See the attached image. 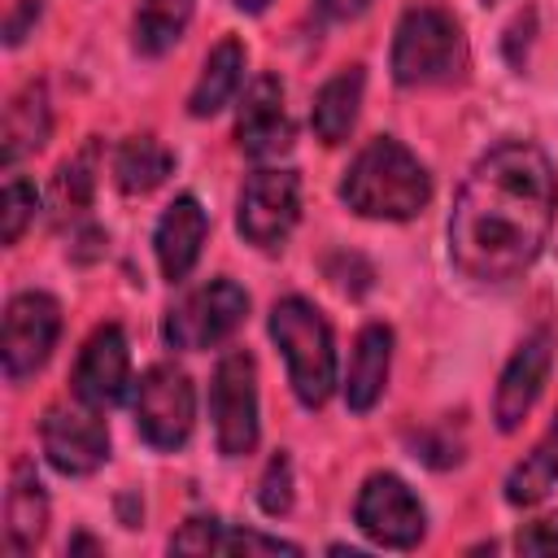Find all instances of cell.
<instances>
[{"instance_id": "23", "label": "cell", "mask_w": 558, "mask_h": 558, "mask_svg": "<svg viewBox=\"0 0 558 558\" xmlns=\"http://www.w3.org/2000/svg\"><path fill=\"white\" fill-rule=\"evenodd\" d=\"M554 484H558V414H554L549 432L532 445V453L506 475V501L510 506H536L541 497H549Z\"/></svg>"}, {"instance_id": "27", "label": "cell", "mask_w": 558, "mask_h": 558, "mask_svg": "<svg viewBox=\"0 0 558 558\" xmlns=\"http://www.w3.org/2000/svg\"><path fill=\"white\" fill-rule=\"evenodd\" d=\"M214 549L218 554H301V545L292 541H279V536H266V532H244V527H227L218 523L214 532Z\"/></svg>"}, {"instance_id": "29", "label": "cell", "mask_w": 558, "mask_h": 558, "mask_svg": "<svg viewBox=\"0 0 558 558\" xmlns=\"http://www.w3.org/2000/svg\"><path fill=\"white\" fill-rule=\"evenodd\" d=\"M514 549H519V554H558V514L519 527Z\"/></svg>"}, {"instance_id": "20", "label": "cell", "mask_w": 558, "mask_h": 558, "mask_svg": "<svg viewBox=\"0 0 558 558\" xmlns=\"http://www.w3.org/2000/svg\"><path fill=\"white\" fill-rule=\"evenodd\" d=\"M240 83H244V44L227 35L209 48V57L201 65V78L187 96V113L192 118H214L240 92Z\"/></svg>"}, {"instance_id": "21", "label": "cell", "mask_w": 558, "mask_h": 558, "mask_svg": "<svg viewBox=\"0 0 558 558\" xmlns=\"http://www.w3.org/2000/svg\"><path fill=\"white\" fill-rule=\"evenodd\" d=\"M170 170H174V153L153 135H131L113 153V183L126 196H144V192L161 187Z\"/></svg>"}, {"instance_id": "11", "label": "cell", "mask_w": 558, "mask_h": 558, "mask_svg": "<svg viewBox=\"0 0 558 558\" xmlns=\"http://www.w3.org/2000/svg\"><path fill=\"white\" fill-rule=\"evenodd\" d=\"M39 445L61 475H92L109 458V427L96 405L74 397V405H52L44 414Z\"/></svg>"}, {"instance_id": "15", "label": "cell", "mask_w": 558, "mask_h": 558, "mask_svg": "<svg viewBox=\"0 0 558 558\" xmlns=\"http://www.w3.org/2000/svg\"><path fill=\"white\" fill-rule=\"evenodd\" d=\"M205 235H209V218H205L201 201L196 196H174L166 205L157 231H153V253H157V266H161V275L170 283H179V279L192 275Z\"/></svg>"}, {"instance_id": "33", "label": "cell", "mask_w": 558, "mask_h": 558, "mask_svg": "<svg viewBox=\"0 0 558 558\" xmlns=\"http://www.w3.org/2000/svg\"><path fill=\"white\" fill-rule=\"evenodd\" d=\"M78 549H100V545H96L92 536H74V541H70V554H78Z\"/></svg>"}, {"instance_id": "7", "label": "cell", "mask_w": 558, "mask_h": 558, "mask_svg": "<svg viewBox=\"0 0 558 558\" xmlns=\"http://www.w3.org/2000/svg\"><path fill=\"white\" fill-rule=\"evenodd\" d=\"M131 410H135V427L140 436L153 445V449H183L187 436H192V423H196V392H192V379L170 366V362H157L140 375L135 384V397H131Z\"/></svg>"}, {"instance_id": "31", "label": "cell", "mask_w": 558, "mask_h": 558, "mask_svg": "<svg viewBox=\"0 0 558 558\" xmlns=\"http://www.w3.org/2000/svg\"><path fill=\"white\" fill-rule=\"evenodd\" d=\"M314 4H318V13L331 17V22H349V17H357V13L366 9V0H314Z\"/></svg>"}, {"instance_id": "3", "label": "cell", "mask_w": 558, "mask_h": 558, "mask_svg": "<svg viewBox=\"0 0 558 558\" xmlns=\"http://www.w3.org/2000/svg\"><path fill=\"white\" fill-rule=\"evenodd\" d=\"M270 340L288 362V384L296 401L318 410L336 388V344L327 318L305 296H283L270 310Z\"/></svg>"}, {"instance_id": "16", "label": "cell", "mask_w": 558, "mask_h": 558, "mask_svg": "<svg viewBox=\"0 0 558 558\" xmlns=\"http://www.w3.org/2000/svg\"><path fill=\"white\" fill-rule=\"evenodd\" d=\"M44 527H48L44 484H39L31 458H17L13 475H9V493H4V549L9 554H31L44 541Z\"/></svg>"}, {"instance_id": "18", "label": "cell", "mask_w": 558, "mask_h": 558, "mask_svg": "<svg viewBox=\"0 0 558 558\" xmlns=\"http://www.w3.org/2000/svg\"><path fill=\"white\" fill-rule=\"evenodd\" d=\"M52 131V109H48V92L44 83H26L9 109H4V126H0V161L4 166H17L26 153L44 148Z\"/></svg>"}, {"instance_id": "2", "label": "cell", "mask_w": 558, "mask_h": 558, "mask_svg": "<svg viewBox=\"0 0 558 558\" xmlns=\"http://www.w3.org/2000/svg\"><path fill=\"white\" fill-rule=\"evenodd\" d=\"M340 201L362 218L405 222L432 201V174L401 140L379 135L349 161L340 179Z\"/></svg>"}, {"instance_id": "22", "label": "cell", "mask_w": 558, "mask_h": 558, "mask_svg": "<svg viewBox=\"0 0 558 558\" xmlns=\"http://www.w3.org/2000/svg\"><path fill=\"white\" fill-rule=\"evenodd\" d=\"M192 9H196V0H140L135 26H131L135 52H140V57H161V52H170V48L183 39V31H187Z\"/></svg>"}, {"instance_id": "26", "label": "cell", "mask_w": 558, "mask_h": 558, "mask_svg": "<svg viewBox=\"0 0 558 558\" xmlns=\"http://www.w3.org/2000/svg\"><path fill=\"white\" fill-rule=\"evenodd\" d=\"M257 506L266 514H288L292 510V458L283 449L266 462V475L257 484Z\"/></svg>"}, {"instance_id": "28", "label": "cell", "mask_w": 558, "mask_h": 558, "mask_svg": "<svg viewBox=\"0 0 558 558\" xmlns=\"http://www.w3.org/2000/svg\"><path fill=\"white\" fill-rule=\"evenodd\" d=\"M214 532H218V519L209 514H201V519H187L174 536H170V549H179V554H209L214 549Z\"/></svg>"}, {"instance_id": "25", "label": "cell", "mask_w": 558, "mask_h": 558, "mask_svg": "<svg viewBox=\"0 0 558 558\" xmlns=\"http://www.w3.org/2000/svg\"><path fill=\"white\" fill-rule=\"evenodd\" d=\"M35 209H39L35 183L22 179V174H13V179L4 183V192H0V240H4V244H17L22 231L31 227Z\"/></svg>"}, {"instance_id": "30", "label": "cell", "mask_w": 558, "mask_h": 558, "mask_svg": "<svg viewBox=\"0 0 558 558\" xmlns=\"http://www.w3.org/2000/svg\"><path fill=\"white\" fill-rule=\"evenodd\" d=\"M39 13H44V0H17V4L9 9V17H4V44H9V48H17V44L35 31Z\"/></svg>"}, {"instance_id": "32", "label": "cell", "mask_w": 558, "mask_h": 558, "mask_svg": "<svg viewBox=\"0 0 558 558\" xmlns=\"http://www.w3.org/2000/svg\"><path fill=\"white\" fill-rule=\"evenodd\" d=\"M266 4H270V0H235V9H240V13H262Z\"/></svg>"}, {"instance_id": "12", "label": "cell", "mask_w": 558, "mask_h": 558, "mask_svg": "<svg viewBox=\"0 0 558 558\" xmlns=\"http://www.w3.org/2000/svg\"><path fill=\"white\" fill-rule=\"evenodd\" d=\"M549 362H554V331L549 327H536L510 353V362H506V371L497 379V397H493V418H497L501 432H514L532 414V405H536V397L545 388Z\"/></svg>"}, {"instance_id": "10", "label": "cell", "mask_w": 558, "mask_h": 558, "mask_svg": "<svg viewBox=\"0 0 558 558\" xmlns=\"http://www.w3.org/2000/svg\"><path fill=\"white\" fill-rule=\"evenodd\" d=\"M301 218V179L292 170H257L240 187L235 227L257 248H279Z\"/></svg>"}, {"instance_id": "9", "label": "cell", "mask_w": 558, "mask_h": 558, "mask_svg": "<svg viewBox=\"0 0 558 558\" xmlns=\"http://www.w3.org/2000/svg\"><path fill=\"white\" fill-rule=\"evenodd\" d=\"M353 523L362 527V536H371L375 545H388V549H414L427 532L423 501L392 471H375L362 484V493L353 501Z\"/></svg>"}, {"instance_id": "13", "label": "cell", "mask_w": 558, "mask_h": 558, "mask_svg": "<svg viewBox=\"0 0 558 558\" xmlns=\"http://www.w3.org/2000/svg\"><path fill=\"white\" fill-rule=\"evenodd\" d=\"M131 388V349L118 323H105L87 336L78 362H74V397L105 410L118 405Z\"/></svg>"}, {"instance_id": "24", "label": "cell", "mask_w": 558, "mask_h": 558, "mask_svg": "<svg viewBox=\"0 0 558 558\" xmlns=\"http://www.w3.org/2000/svg\"><path fill=\"white\" fill-rule=\"evenodd\" d=\"M96 144H87L78 157H70L61 170H57V179H52V205L61 209V214H78V209H87V201H92V183H96Z\"/></svg>"}, {"instance_id": "4", "label": "cell", "mask_w": 558, "mask_h": 558, "mask_svg": "<svg viewBox=\"0 0 558 558\" xmlns=\"http://www.w3.org/2000/svg\"><path fill=\"white\" fill-rule=\"evenodd\" d=\"M462 65V26L453 13L418 4L405 9L392 35V78L401 87L440 83Z\"/></svg>"}, {"instance_id": "1", "label": "cell", "mask_w": 558, "mask_h": 558, "mask_svg": "<svg viewBox=\"0 0 558 558\" xmlns=\"http://www.w3.org/2000/svg\"><path fill=\"white\" fill-rule=\"evenodd\" d=\"M558 214L549 157L527 140L488 148L458 187L449 214V262L475 283L519 279L545 248Z\"/></svg>"}, {"instance_id": "6", "label": "cell", "mask_w": 558, "mask_h": 558, "mask_svg": "<svg viewBox=\"0 0 558 558\" xmlns=\"http://www.w3.org/2000/svg\"><path fill=\"white\" fill-rule=\"evenodd\" d=\"M248 314V292L231 279H209L201 283L196 292H187L161 323V336L170 349H183V353H201V349H214L222 344Z\"/></svg>"}, {"instance_id": "17", "label": "cell", "mask_w": 558, "mask_h": 558, "mask_svg": "<svg viewBox=\"0 0 558 558\" xmlns=\"http://www.w3.org/2000/svg\"><path fill=\"white\" fill-rule=\"evenodd\" d=\"M388 366H392V327L366 323L353 340V357H349V375H344V401L353 414H366L384 397Z\"/></svg>"}, {"instance_id": "14", "label": "cell", "mask_w": 558, "mask_h": 558, "mask_svg": "<svg viewBox=\"0 0 558 558\" xmlns=\"http://www.w3.org/2000/svg\"><path fill=\"white\" fill-rule=\"evenodd\" d=\"M235 144L253 161L279 157L283 148H292V118L283 105V83L275 74H257L248 83L240 100V118H235Z\"/></svg>"}, {"instance_id": "8", "label": "cell", "mask_w": 558, "mask_h": 558, "mask_svg": "<svg viewBox=\"0 0 558 558\" xmlns=\"http://www.w3.org/2000/svg\"><path fill=\"white\" fill-rule=\"evenodd\" d=\"M61 336V305L48 292H17L4 305V331H0V357L9 384L31 379L57 349Z\"/></svg>"}, {"instance_id": "19", "label": "cell", "mask_w": 558, "mask_h": 558, "mask_svg": "<svg viewBox=\"0 0 558 558\" xmlns=\"http://www.w3.org/2000/svg\"><path fill=\"white\" fill-rule=\"evenodd\" d=\"M362 87H366V70L362 65H344L340 74H331L318 87L310 122H314V135L323 144H344L349 140V131L357 122V109H362Z\"/></svg>"}, {"instance_id": "5", "label": "cell", "mask_w": 558, "mask_h": 558, "mask_svg": "<svg viewBox=\"0 0 558 558\" xmlns=\"http://www.w3.org/2000/svg\"><path fill=\"white\" fill-rule=\"evenodd\" d=\"M209 418L218 436V453L244 458L257 445V362L244 349L222 353L209 379Z\"/></svg>"}]
</instances>
